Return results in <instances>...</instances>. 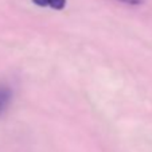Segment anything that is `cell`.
<instances>
[{
    "instance_id": "cell-2",
    "label": "cell",
    "mask_w": 152,
    "mask_h": 152,
    "mask_svg": "<svg viewBox=\"0 0 152 152\" xmlns=\"http://www.w3.org/2000/svg\"><path fill=\"white\" fill-rule=\"evenodd\" d=\"M32 3L39 7H51L54 10H63L66 0H32Z\"/></svg>"
},
{
    "instance_id": "cell-3",
    "label": "cell",
    "mask_w": 152,
    "mask_h": 152,
    "mask_svg": "<svg viewBox=\"0 0 152 152\" xmlns=\"http://www.w3.org/2000/svg\"><path fill=\"white\" fill-rule=\"evenodd\" d=\"M118 1L125 3V4H129V6H139L143 0H118Z\"/></svg>"
},
{
    "instance_id": "cell-1",
    "label": "cell",
    "mask_w": 152,
    "mask_h": 152,
    "mask_svg": "<svg viewBox=\"0 0 152 152\" xmlns=\"http://www.w3.org/2000/svg\"><path fill=\"white\" fill-rule=\"evenodd\" d=\"M12 93L10 88L7 86H0V115L8 108L10 102H11Z\"/></svg>"
}]
</instances>
